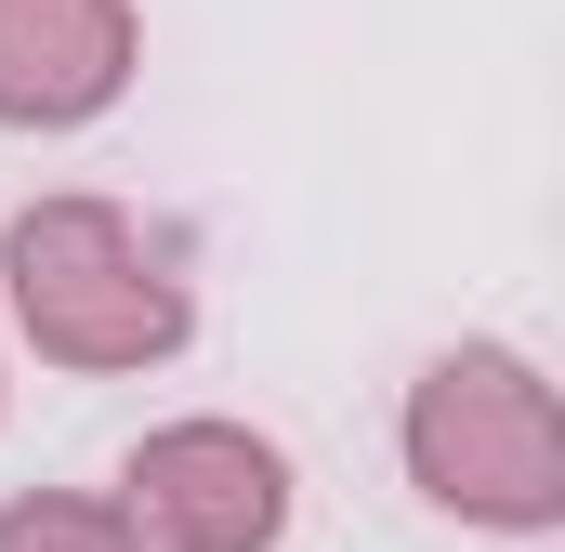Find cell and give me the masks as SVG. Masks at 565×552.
Returning a JSON list of instances; mask_svg holds the SVG:
<instances>
[{
	"mask_svg": "<svg viewBox=\"0 0 565 552\" xmlns=\"http://www.w3.org/2000/svg\"><path fill=\"white\" fill-rule=\"evenodd\" d=\"M13 316L66 369H145V355L184 342V276H171L158 237H132V211L40 198L13 224Z\"/></svg>",
	"mask_w": 565,
	"mask_h": 552,
	"instance_id": "obj_1",
	"label": "cell"
},
{
	"mask_svg": "<svg viewBox=\"0 0 565 552\" xmlns=\"http://www.w3.org/2000/svg\"><path fill=\"white\" fill-rule=\"evenodd\" d=\"M408 460L447 513L473 527H553L565 513V421H553V382L500 342L447 355L422 395H408Z\"/></svg>",
	"mask_w": 565,
	"mask_h": 552,
	"instance_id": "obj_2",
	"label": "cell"
},
{
	"mask_svg": "<svg viewBox=\"0 0 565 552\" xmlns=\"http://www.w3.org/2000/svg\"><path fill=\"white\" fill-rule=\"evenodd\" d=\"M132 540L158 552H277L289 527V460L237 421H171L132 447Z\"/></svg>",
	"mask_w": 565,
	"mask_h": 552,
	"instance_id": "obj_3",
	"label": "cell"
},
{
	"mask_svg": "<svg viewBox=\"0 0 565 552\" xmlns=\"http://www.w3.org/2000/svg\"><path fill=\"white\" fill-rule=\"evenodd\" d=\"M132 79V0H0V119L79 132Z\"/></svg>",
	"mask_w": 565,
	"mask_h": 552,
	"instance_id": "obj_4",
	"label": "cell"
},
{
	"mask_svg": "<svg viewBox=\"0 0 565 552\" xmlns=\"http://www.w3.org/2000/svg\"><path fill=\"white\" fill-rule=\"evenodd\" d=\"M0 552H145L106 500H13L0 513Z\"/></svg>",
	"mask_w": 565,
	"mask_h": 552,
	"instance_id": "obj_5",
	"label": "cell"
}]
</instances>
